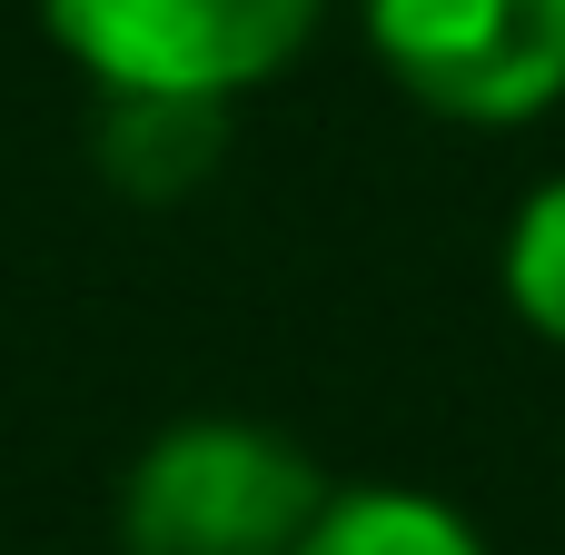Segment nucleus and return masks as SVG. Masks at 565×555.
<instances>
[{"label":"nucleus","mask_w":565,"mask_h":555,"mask_svg":"<svg viewBox=\"0 0 565 555\" xmlns=\"http://www.w3.org/2000/svg\"><path fill=\"white\" fill-rule=\"evenodd\" d=\"M387 79L467 129H516L565 99V0H367Z\"/></svg>","instance_id":"nucleus-3"},{"label":"nucleus","mask_w":565,"mask_h":555,"mask_svg":"<svg viewBox=\"0 0 565 555\" xmlns=\"http://www.w3.org/2000/svg\"><path fill=\"white\" fill-rule=\"evenodd\" d=\"M507 308L565 348V179L546 189H526V209H516V228H507Z\"/></svg>","instance_id":"nucleus-6"},{"label":"nucleus","mask_w":565,"mask_h":555,"mask_svg":"<svg viewBox=\"0 0 565 555\" xmlns=\"http://www.w3.org/2000/svg\"><path fill=\"white\" fill-rule=\"evenodd\" d=\"M298 555H487V536L447 497H417V487H348V497L328 487Z\"/></svg>","instance_id":"nucleus-5"},{"label":"nucleus","mask_w":565,"mask_h":555,"mask_svg":"<svg viewBox=\"0 0 565 555\" xmlns=\"http://www.w3.org/2000/svg\"><path fill=\"white\" fill-rule=\"evenodd\" d=\"M228 149V99H179V89H99V169L129 199H179L218 169Z\"/></svg>","instance_id":"nucleus-4"},{"label":"nucleus","mask_w":565,"mask_h":555,"mask_svg":"<svg viewBox=\"0 0 565 555\" xmlns=\"http://www.w3.org/2000/svg\"><path fill=\"white\" fill-rule=\"evenodd\" d=\"M328 477L258 417H179L119 477V555H298Z\"/></svg>","instance_id":"nucleus-1"},{"label":"nucleus","mask_w":565,"mask_h":555,"mask_svg":"<svg viewBox=\"0 0 565 555\" xmlns=\"http://www.w3.org/2000/svg\"><path fill=\"white\" fill-rule=\"evenodd\" d=\"M328 0H40L50 40L99 89L238 99L318 40Z\"/></svg>","instance_id":"nucleus-2"}]
</instances>
